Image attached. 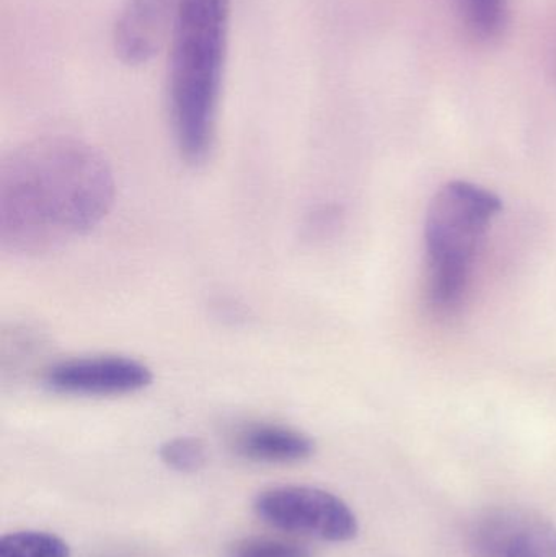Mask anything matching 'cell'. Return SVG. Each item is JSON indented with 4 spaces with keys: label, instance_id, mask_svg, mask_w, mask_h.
I'll return each mask as SVG.
<instances>
[{
    "label": "cell",
    "instance_id": "8fae6325",
    "mask_svg": "<svg viewBox=\"0 0 556 557\" xmlns=\"http://www.w3.org/2000/svg\"><path fill=\"white\" fill-rule=\"evenodd\" d=\"M159 455L165 467L183 474L202 470L208 461L205 442L196 437H175L166 441L160 447Z\"/></svg>",
    "mask_w": 556,
    "mask_h": 557
},
{
    "label": "cell",
    "instance_id": "7c38bea8",
    "mask_svg": "<svg viewBox=\"0 0 556 557\" xmlns=\"http://www.w3.org/2000/svg\"><path fill=\"white\" fill-rule=\"evenodd\" d=\"M508 557H556V529L535 516L512 543Z\"/></svg>",
    "mask_w": 556,
    "mask_h": 557
},
{
    "label": "cell",
    "instance_id": "5b68a950",
    "mask_svg": "<svg viewBox=\"0 0 556 557\" xmlns=\"http://www.w3.org/2000/svg\"><path fill=\"white\" fill-rule=\"evenodd\" d=\"M152 382L146 363L124 356L75 357L52 363L42 383L49 392L82 398L133 395Z\"/></svg>",
    "mask_w": 556,
    "mask_h": 557
},
{
    "label": "cell",
    "instance_id": "3957f363",
    "mask_svg": "<svg viewBox=\"0 0 556 557\" xmlns=\"http://www.w3.org/2000/svg\"><path fill=\"white\" fill-rule=\"evenodd\" d=\"M502 211L495 193L469 182L437 191L424 222L428 304L440 314L454 313L469 288L473 261L493 219Z\"/></svg>",
    "mask_w": 556,
    "mask_h": 557
},
{
    "label": "cell",
    "instance_id": "52a82bcc",
    "mask_svg": "<svg viewBox=\"0 0 556 557\" xmlns=\"http://www.w3.org/2000/svg\"><path fill=\"white\" fill-rule=\"evenodd\" d=\"M232 447L238 457L254 463L293 465L309 460L316 451V442L297 429L254 422L235 432Z\"/></svg>",
    "mask_w": 556,
    "mask_h": 557
},
{
    "label": "cell",
    "instance_id": "6da1fadb",
    "mask_svg": "<svg viewBox=\"0 0 556 557\" xmlns=\"http://www.w3.org/2000/svg\"><path fill=\"white\" fill-rule=\"evenodd\" d=\"M114 189L110 163L84 140L22 144L0 163V247L18 257L64 247L107 218Z\"/></svg>",
    "mask_w": 556,
    "mask_h": 557
},
{
    "label": "cell",
    "instance_id": "9c48e42d",
    "mask_svg": "<svg viewBox=\"0 0 556 557\" xmlns=\"http://www.w3.org/2000/svg\"><path fill=\"white\" fill-rule=\"evenodd\" d=\"M71 546L54 533L23 530L3 535L0 557H71Z\"/></svg>",
    "mask_w": 556,
    "mask_h": 557
},
{
    "label": "cell",
    "instance_id": "ba28073f",
    "mask_svg": "<svg viewBox=\"0 0 556 557\" xmlns=\"http://www.w3.org/2000/svg\"><path fill=\"white\" fill-rule=\"evenodd\" d=\"M521 509H496L480 517L469 533L472 557H508L519 533L534 519Z\"/></svg>",
    "mask_w": 556,
    "mask_h": 557
},
{
    "label": "cell",
    "instance_id": "8992f818",
    "mask_svg": "<svg viewBox=\"0 0 556 557\" xmlns=\"http://www.w3.org/2000/svg\"><path fill=\"white\" fill-rule=\"evenodd\" d=\"M180 0H124L113 28L118 58L127 65L147 64L172 36Z\"/></svg>",
    "mask_w": 556,
    "mask_h": 557
},
{
    "label": "cell",
    "instance_id": "277c9868",
    "mask_svg": "<svg viewBox=\"0 0 556 557\" xmlns=\"http://www.w3.org/2000/svg\"><path fill=\"white\" fill-rule=\"evenodd\" d=\"M258 519L281 532L329 543L351 542L359 523L345 500L312 486H277L255 497Z\"/></svg>",
    "mask_w": 556,
    "mask_h": 557
},
{
    "label": "cell",
    "instance_id": "5bb4252c",
    "mask_svg": "<svg viewBox=\"0 0 556 557\" xmlns=\"http://www.w3.org/2000/svg\"><path fill=\"white\" fill-rule=\"evenodd\" d=\"M332 225H335V214L332 209L322 208L313 212L309 221L306 222V234H309L310 238L323 237L332 228Z\"/></svg>",
    "mask_w": 556,
    "mask_h": 557
},
{
    "label": "cell",
    "instance_id": "30bf717a",
    "mask_svg": "<svg viewBox=\"0 0 556 557\" xmlns=\"http://www.w3.org/2000/svg\"><path fill=\"white\" fill-rule=\"evenodd\" d=\"M467 28L479 39H493L505 28L508 0H460Z\"/></svg>",
    "mask_w": 556,
    "mask_h": 557
},
{
    "label": "cell",
    "instance_id": "4fadbf2b",
    "mask_svg": "<svg viewBox=\"0 0 556 557\" xmlns=\"http://www.w3.org/2000/svg\"><path fill=\"white\" fill-rule=\"evenodd\" d=\"M225 557H312V553L296 542L251 536L235 543Z\"/></svg>",
    "mask_w": 556,
    "mask_h": 557
},
{
    "label": "cell",
    "instance_id": "7a4b0ae2",
    "mask_svg": "<svg viewBox=\"0 0 556 557\" xmlns=\"http://www.w3.org/2000/svg\"><path fill=\"white\" fill-rule=\"evenodd\" d=\"M232 0H180L170 36L169 103L180 156L201 165L215 139Z\"/></svg>",
    "mask_w": 556,
    "mask_h": 557
}]
</instances>
